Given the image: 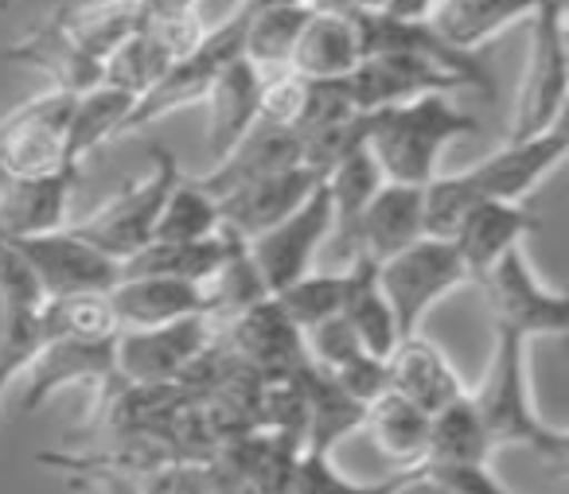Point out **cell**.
I'll return each instance as SVG.
<instances>
[{"label": "cell", "instance_id": "1", "mask_svg": "<svg viewBox=\"0 0 569 494\" xmlns=\"http://www.w3.org/2000/svg\"><path fill=\"white\" fill-rule=\"evenodd\" d=\"M569 133L553 125L530 141H507L480 164L426 183V234L452 238L468 211L480 203H522L538 183H546L566 160Z\"/></svg>", "mask_w": 569, "mask_h": 494}, {"label": "cell", "instance_id": "2", "mask_svg": "<svg viewBox=\"0 0 569 494\" xmlns=\"http://www.w3.org/2000/svg\"><path fill=\"white\" fill-rule=\"evenodd\" d=\"M480 133L472 113L457 110L449 94H421L413 102L363 113V144L382 180L426 188L441 175V152Z\"/></svg>", "mask_w": 569, "mask_h": 494}, {"label": "cell", "instance_id": "3", "mask_svg": "<svg viewBox=\"0 0 569 494\" xmlns=\"http://www.w3.org/2000/svg\"><path fill=\"white\" fill-rule=\"evenodd\" d=\"M527 339L496 327L491 359L483 370L480 385L468 390L480 424L488 432L491 452L496 447H527L538 460H546L553 471L569 463V436L566 429L542 421L538 409L530 405V377H527Z\"/></svg>", "mask_w": 569, "mask_h": 494}, {"label": "cell", "instance_id": "4", "mask_svg": "<svg viewBox=\"0 0 569 494\" xmlns=\"http://www.w3.org/2000/svg\"><path fill=\"white\" fill-rule=\"evenodd\" d=\"M566 4L569 0H550L530 24L527 67H522L519 98H515L511 129L507 141H530L546 129L561 125L569 94V32H566Z\"/></svg>", "mask_w": 569, "mask_h": 494}, {"label": "cell", "instance_id": "5", "mask_svg": "<svg viewBox=\"0 0 569 494\" xmlns=\"http://www.w3.org/2000/svg\"><path fill=\"white\" fill-rule=\"evenodd\" d=\"M149 157H152L149 172H144L141 180L126 183L110 203H102L98 211H90L87 219L67 222L82 242H90L94 250H102L106 258H113L118 265L152 242L160 206H164L172 183L183 175L176 152L164 149V144H152Z\"/></svg>", "mask_w": 569, "mask_h": 494}, {"label": "cell", "instance_id": "6", "mask_svg": "<svg viewBox=\"0 0 569 494\" xmlns=\"http://www.w3.org/2000/svg\"><path fill=\"white\" fill-rule=\"evenodd\" d=\"M242 32H246V4L238 0L234 9L227 12V20L207 28L203 40H199V48L191 51V56H183L176 67H168L157 87H149L137 98L121 137L157 125L160 118H172V113L191 110V105H203L214 79H219L234 59H242Z\"/></svg>", "mask_w": 569, "mask_h": 494}, {"label": "cell", "instance_id": "7", "mask_svg": "<svg viewBox=\"0 0 569 494\" xmlns=\"http://www.w3.org/2000/svg\"><path fill=\"white\" fill-rule=\"evenodd\" d=\"M488 296L491 323L511 335L527 339H566L569 331V300L566 292L550 289L542 276L535 273L527 250L515 245L507 250L488 273L476 281Z\"/></svg>", "mask_w": 569, "mask_h": 494}, {"label": "cell", "instance_id": "8", "mask_svg": "<svg viewBox=\"0 0 569 494\" xmlns=\"http://www.w3.org/2000/svg\"><path fill=\"white\" fill-rule=\"evenodd\" d=\"M379 269V284L390 300V312L398 320V335L421 331V320L437 300L468 284V269L452 238H418L413 245L398 250Z\"/></svg>", "mask_w": 569, "mask_h": 494}, {"label": "cell", "instance_id": "9", "mask_svg": "<svg viewBox=\"0 0 569 494\" xmlns=\"http://www.w3.org/2000/svg\"><path fill=\"white\" fill-rule=\"evenodd\" d=\"M207 24L199 17V9H180V12H144L137 28L129 32V40L106 59L102 82L118 87L126 94L141 98L149 87H157L160 74L168 67H176L183 56L199 48Z\"/></svg>", "mask_w": 569, "mask_h": 494}, {"label": "cell", "instance_id": "10", "mask_svg": "<svg viewBox=\"0 0 569 494\" xmlns=\"http://www.w3.org/2000/svg\"><path fill=\"white\" fill-rule=\"evenodd\" d=\"M74 94H36L0 118V180H36V175L79 168L67 160V121Z\"/></svg>", "mask_w": 569, "mask_h": 494}, {"label": "cell", "instance_id": "11", "mask_svg": "<svg viewBox=\"0 0 569 494\" xmlns=\"http://www.w3.org/2000/svg\"><path fill=\"white\" fill-rule=\"evenodd\" d=\"M214 323L207 315L164 323L144 331H118L113 339V370L126 385H176L191 362L211 346Z\"/></svg>", "mask_w": 569, "mask_h": 494}, {"label": "cell", "instance_id": "12", "mask_svg": "<svg viewBox=\"0 0 569 494\" xmlns=\"http://www.w3.org/2000/svg\"><path fill=\"white\" fill-rule=\"evenodd\" d=\"M351 20L359 28V43L363 56H379V51H406V56H421L429 63L445 67L465 82V90H476L483 102H496V79H491L488 63L480 51H460L445 43L441 36L429 28V20L395 17L387 9H351Z\"/></svg>", "mask_w": 569, "mask_h": 494}, {"label": "cell", "instance_id": "13", "mask_svg": "<svg viewBox=\"0 0 569 494\" xmlns=\"http://www.w3.org/2000/svg\"><path fill=\"white\" fill-rule=\"evenodd\" d=\"M328 238H332V206H328L325 188L317 183L312 195L293 214H284L281 222H273L269 230L246 242L269 296L281 292L284 284H293L309 269H317V258L328 245Z\"/></svg>", "mask_w": 569, "mask_h": 494}, {"label": "cell", "instance_id": "14", "mask_svg": "<svg viewBox=\"0 0 569 494\" xmlns=\"http://www.w3.org/2000/svg\"><path fill=\"white\" fill-rule=\"evenodd\" d=\"M343 94L351 98L359 113L387 110V105L413 102L421 94H452L465 90L457 74L445 67L429 63L421 56H406V51H379V56H363L351 74H343Z\"/></svg>", "mask_w": 569, "mask_h": 494}, {"label": "cell", "instance_id": "15", "mask_svg": "<svg viewBox=\"0 0 569 494\" xmlns=\"http://www.w3.org/2000/svg\"><path fill=\"white\" fill-rule=\"evenodd\" d=\"M24 253L28 269H32L36 284L43 296H67V292H110L121 281V265L82 242L71 226L51 230L40 238H24L12 242Z\"/></svg>", "mask_w": 569, "mask_h": 494}, {"label": "cell", "instance_id": "16", "mask_svg": "<svg viewBox=\"0 0 569 494\" xmlns=\"http://www.w3.org/2000/svg\"><path fill=\"white\" fill-rule=\"evenodd\" d=\"M418 238H426V188L387 180L379 188V195L367 203V211L359 214L340 265H348L356 258L382 265V261L395 258L406 245H413Z\"/></svg>", "mask_w": 569, "mask_h": 494}, {"label": "cell", "instance_id": "17", "mask_svg": "<svg viewBox=\"0 0 569 494\" xmlns=\"http://www.w3.org/2000/svg\"><path fill=\"white\" fill-rule=\"evenodd\" d=\"M24 393H20V409L36 413V409L48 405V397L71 390V385H106L118 382V370H113V339L106 343H43L32 354V362L24 366Z\"/></svg>", "mask_w": 569, "mask_h": 494}, {"label": "cell", "instance_id": "18", "mask_svg": "<svg viewBox=\"0 0 569 494\" xmlns=\"http://www.w3.org/2000/svg\"><path fill=\"white\" fill-rule=\"evenodd\" d=\"M0 56L9 59V63L28 67V71H40L51 82V90H59V94H87V90H94L102 82V63H94L67 36L56 9L43 20H36L28 32H20V40H12Z\"/></svg>", "mask_w": 569, "mask_h": 494}, {"label": "cell", "instance_id": "19", "mask_svg": "<svg viewBox=\"0 0 569 494\" xmlns=\"http://www.w3.org/2000/svg\"><path fill=\"white\" fill-rule=\"evenodd\" d=\"M79 168L36 175V180H0V238L24 242L71 222V195Z\"/></svg>", "mask_w": 569, "mask_h": 494}, {"label": "cell", "instance_id": "20", "mask_svg": "<svg viewBox=\"0 0 569 494\" xmlns=\"http://www.w3.org/2000/svg\"><path fill=\"white\" fill-rule=\"evenodd\" d=\"M387 377L390 390L402 393L406 401H413L429 416L449 409L452 401H460L468 393L465 377L457 374L449 354L433 339L421 335V331L398 339V346L387 354Z\"/></svg>", "mask_w": 569, "mask_h": 494}, {"label": "cell", "instance_id": "21", "mask_svg": "<svg viewBox=\"0 0 569 494\" xmlns=\"http://www.w3.org/2000/svg\"><path fill=\"white\" fill-rule=\"evenodd\" d=\"M359 59H363V43H359L351 9L332 4V0H317L284 67L312 82H336L343 74H351V67Z\"/></svg>", "mask_w": 569, "mask_h": 494}, {"label": "cell", "instance_id": "22", "mask_svg": "<svg viewBox=\"0 0 569 494\" xmlns=\"http://www.w3.org/2000/svg\"><path fill=\"white\" fill-rule=\"evenodd\" d=\"M301 164V141H297L293 129L281 125H266V121H253V129L211 164V172L196 175L214 199L230 195V191L246 188L253 180H266L273 172Z\"/></svg>", "mask_w": 569, "mask_h": 494}, {"label": "cell", "instance_id": "23", "mask_svg": "<svg viewBox=\"0 0 569 494\" xmlns=\"http://www.w3.org/2000/svg\"><path fill=\"white\" fill-rule=\"evenodd\" d=\"M317 175L305 172L301 164L297 168H284V172H273L266 180H253L246 188L230 191V195L219 199V214H222V226L238 238H258L261 230H269L273 222H281L284 214H293L305 199L312 195L317 188Z\"/></svg>", "mask_w": 569, "mask_h": 494}, {"label": "cell", "instance_id": "24", "mask_svg": "<svg viewBox=\"0 0 569 494\" xmlns=\"http://www.w3.org/2000/svg\"><path fill=\"white\" fill-rule=\"evenodd\" d=\"M550 0H433L429 28L460 51H483L507 28L527 24Z\"/></svg>", "mask_w": 569, "mask_h": 494}, {"label": "cell", "instance_id": "25", "mask_svg": "<svg viewBox=\"0 0 569 494\" xmlns=\"http://www.w3.org/2000/svg\"><path fill=\"white\" fill-rule=\"evenodd\" d=\"M542 222L535 219V211H527L522 203H480L468 211V219L460 222V230L452 234L460 250V261L468 269V281H480L507 250L522 245L530 234H538Z\"/></svg>", "mask_w": 569, "mask_h": 494}, {"label": "cell", "instance_id": "26", "mask_svg": "<svg viewBox=\"0 0 569 494\" xmlns=\"http://www.w3.org/2000/svg\"><path fill=\"white\" fill-rule=\"evenodd\" d=\"M110 304L121 331L164 327V323L188 320L203 312V289L172 276H121L110 289Z\"/></svg>", "mask_w": 569, "mask_h": 494}, {"label": "cell", "instance_id": "27", "mask_svg": "<svg viewBox=\"0 0 569 494\" xmlns=\"http://www.w3.org/2000/svg\"><path fill=\"white\" fill-rule=\"evenodd\" d=\"M261 102V67L250 59H234L227 71L214 79L211 94H207V149L211 157H227L238 141L253 129Z\"/></svg>", "mask_w": 569, "mask_h": 494}, {"label": "cell", "instance_id": "28", "mask_svg": "<svg viewBox=\"0 0 569 494\" xmlns=\"http://www.w3.org/2000/svg\"><path fill=\"white\" fill-rule=\"evenodd\" d=\"M297 385H301V397H305V444L301 447L336 452V444H340L343 436L363 429L367 405L348 397L328 370L305 362V366L297 370Z\"/></svg>", "mask_w": 569, "mask_h": 494}, {"label": "cell", "instance_id": "29", "mask_svg": "<svg viewBox=\"0 0 569 494\" xmlns=\"http://www.w3.org/2000/svg\"><path fill=\"white\" fill-rule=\"evenodd\" d=\"M340 273H343L340 315L351 323V331H356V339L367 351L387 359L402 335H398V320H395V312H390V300L379 284V269H375L371 261L356 258V261H348Z\"/></svg>", "mask_w": 569, "mask_h": 494}, {"label": "cell", "instance_id": "30", "mask_svg": "<svg viewBox=\"0 0 569 494\" xmlns=\"http://www.w3.org/2000/svg\"><path fill=\"white\" fill-rule=\"evenodd\" d=\"M363 432L371 436L375 452H379L382 460H390L402 471H413L426 460V447H429V413H421L402 393L382 390L379 397L367 405Z\"/></svg>", "mask_w": 569, "mask_h": 494}, {"label": "cell", "instance_id": "31", "mask_svg": "<svg viewBox=\"0 0 569 494\" xmlns=\"http://www.w3.org/2000/svg\"><path fill=\"white\" fill-rule=\"evenodd\" d=\"M36 331L43 343H106L118 339L121 323L113 315L110 292H67V296H43L36 308Z\"/></svg>", "mask_w": 569, "mask_h": 494}, {"label": "cell", "instance_id": "32", "mask_svg": "<svg viewBox=\"0 0 569 494\" xmlns=\"http://www.w3.org/2000/svg\"><path fill=\"white\" fill-rule=\"evenodd\" d=\"M382 183L387 180H382L379 164H375V157L367 152V144H356V149L320 180V188H325V195H328V206H332V238H328V242L336 245V258L340 261H343V253H348L351 230H356L359 214L379 195Z\"/></svg>", "mask_w": 569, "mask_h": 494}, {"label": "cell", "instance_id": "33", "mask_svg": "<svg viewBox=\"0 0 569 494\" xmlns=\"http://www.w3.org/2000/svg\"><path fill=\"white\" fill-rule=\"evenodd\" d=\"M242 4H246L242 56L253 67H261V71L284 67L317 0H273V4H250V0H242Z\"/></svg>", "mask_w": 569, "mask_h": 494}, {"label": "cell", "instance_id": "34", "mask_svg": "<svg viewBox=\"0 0 569 494\" xmlns=\"http://www.w3.org/2000/svg\"><path fill=\"white\" fill-rule=\"evenodd\" d=\"M133 102H137L133 94H126L118 87H106V82H98L87 94H74L71 121H67V160L82 164L94 149L118 141Z\"/></svg>", "mask_w": 569, "mask_h": 494}, {"label": "cell", "instance_id": "35", "mask_svg": "<svg viewBox=\"0 0 569 494\" xmlns=\"http://www.w3.org/2000/svg\"><path fill=\"white\" fill-rule=\"evenodd\" d=\"M56 17L63 20L67 36L106 71V59L129 40V32L141 20V4L137 0H90V4H59Z\"/></svg>", "mask_w": 569, "mask_h": 494}, {"label": "cell", "instance_id": "36", "mask_svg": "<svg viewBox=\"0 0 569 494\" xmlns=\"http://www.w3.org/2000/svg\"><path fill=\"white\" fill-rule=\"evenodd\" d=\"M227 226L203 242H149L129 261H121V276H172V281L203 284L227 253Z\"/></svg>", "mask_w": 569, "mask_h": 494}, {"label": "cell", "instance_id": "37", "mask_svg": "<svg viewBox=\"0 0 569 494\" xmlns=\"http://www.w3.org/2000/svg\"><path fill=\"white\" fill-rule=\"evenodd\" d=\"M222 230L219 199L203 188L199 180H180L172 183L164 206H160L157 230H152V242H203Z\"/></svg>", "mask_w": 569, "mask_h": 494}, {"label": "cell", "instance_id": "38", "mask_svg": "<svg viewBox=\"0 0 569 494\" xmlns=\"http://www.w3.org/2000/svg\"><path fill=\"white\" fill-rule=\"evenodd\" d=\"M491 444L480 424L472 397L452 401L449 409L429 416V447L421 463H488Z\"/></svg>", "mask_w": 569, "mask_h": 494}, {"label": "cell", "instance_id": "39", "mask_svg": "<svg viewBox=\"0 0 569 494\" xmlns=\"http://www.w3.org/2000/svg\"><path fill=\"white\" fill-rule=\"evenodd\" d=\"M273 304L284 312V320L297 331H309L317 323L340 315L343 308V273H320L309 269L305 276H297L293 284H284L281 292H273Z\"/></svg>", "mask_w": 569, "mask_h": 494}, {"label": "cell", "instance_id": "40", "mask_svg": "<svg viewBox=\"0 0 569 494\" xmlns=\"http://www.w3.org/2000/svg\"><path fill=\"white\" fill-rule=\"evenodd\" d=\"M402 478V471L382 483H356L348 478L340 467L332 463V452H312V447H301L293 467V494H390Z\"/></svg>", "mask_w": 569, "mask_h": 494}, {"label": "cell", "instance_id": "41", "mask_svg": "<svg viewBox=\"0 0 569 494\" xmlns=\"http://www.w3.org/2000/svg\"><path fill=\"white\" fill-rule=\"evenodd\" d=\"M312 98V79L277 67V71H261V102H258V121L281 129H297L309 110Z\"/></svg>", "mask_w": 569, "mask_h": 494}, {"label": "cell", "instance_id": "42", "mask_svg": "<svg viewBox=\"0 0 569 494\" xmlns=\"http://www.w3.org/2000/svg\"><path fill=\"white\" fill-rule=\"evenodd\" d=\"M36 351H40L36 312H0V405H4V393L24 374Z\"/></svg>", "mask_w": 569, "mask_h": 494}, {"label": "cell", "instance_id": "43", "mask_svg": "<svg viewBox=\"0 0 569 494\" xmlns=\"http://www.w3.org/2000/svg\"><path fill=\"white\" fill-rule=\"evenodd\" d=\"M43 300L24 253L0 238V312H36Z\"/></svg>", "mask_w": 569, "mask_h": 494}, {"label": "cell", "instance_id": "44", "mask_svg": "<svg viewBox=\"0 0 569 494\" xmlns=\"http://www.w3.org/2000/svg\"><path fill=\"white\" fill-rule=\"evenodd\" d=\"M418 471H426L429 478L457 494H519L499 483L488 463H418Z\"/></svg>", "mask_w": 569, "mask_h": 494}, {"label": "cell", "instance_id": "45", "mask_svg": "<svg viewBox=\"0 0 569 494\" xmlns=\"http://www.w3.org/2000/svg\"><path fill=\"white\" fill-rule=\"evenodd\" d=\"M332 377L340 382V390L348 397H356L359 405H371L382 390H390V377H387V359L371 351H359L351 362H343L340 370H332Z\"/></svg>", "mask_w": 569, "mask_h": 494}, {"label": "cell", "instance_id": "46", "mask_svg": "<svg viewBox=\"0 0 569 494\" xmlns=\"http://www.w3.org/2000/svg\"><path fill=\"white\" fill-rule=\"evenodd\" d=\"M43 463H59V467H79V486L87 494H141L126 467H113L106 460H71V455H43Z\"/></svg>", "mask_w": 569, "mask_h": 494}, {"label": "cell", "instance_id": "47", "mask_svg": "<svg viewBox=\"0 0 569 494\" xmlns=\"http://www.w3.org/2000/svg\"><path fill=\"white\" fill-rule=\"evenodd\" d=\"M390 494H457V491H449V486H441L437 478H429L426 471H402V478H398V486Z\"/></svg>", "mask_w": 569, "mask_h": 494}, {"label": "cell", "instance_id": "48", "mask_svg": "<svg viewBox=\"0 0 569 494\" xmlns=\"http://www.w3.org/2000/svg\"><path fill=\"white\" fill-rule=\"evenodd\" d=\"M387 12H395V17H410V20H421L429 9H433V0H387L382 4Z\"/></svg>", "mask_w": 569, "mask_h": 494}, {"label": "cell", "instance_id": "49", "mask_svg": "<svg viewBox=\"0 0 569 494\" xmlns=\"http://www.w3.org/2000/svg\"><path fill=\"white\" fill-rule=\"evenodd\" d=\"M144 12H180V9H196L199 0H137Z\"/></svg>", "mask_w": 569, "mask_h": 494}, {"label": "cell", "instance_id": "50", "mask_svg": "<svg viewBox=\"0 0 569 494\" xmlns=\"http://www.w3.org/2000/svg\"><path fill=\"white\" fill-rule=\"evenodd\" d=\"M332 4H343V9H382L387 0H332Z\"/></svg>", "mask_w": 569, "mask_h": 494}, {"label": "cell", "instance_id": "51", "mask_svg": "<svg viewBox=\"0 0 569 494\" xmlns=\"http://www.w3.org/2000/svg\"><path fill=\"white\" fill-rule=\"evenodd\" d=\"M250 4H273V0H250Z\"/></svg>", "mask_w": 569, "mask_h": 494}, {"label": "cell", "instance_id": "52", "mask_svg": "<svg viewBox=\"0 0 569 494\" xmlns=\"http://www.w3.org/2000/svg\"><path fill=\"white\" fill-rule=\"evenodd\" d=\"M0 4H9V0H0Z\"/></svg>", "mask_w": 569, "mask_h": 494}]
</instances>
